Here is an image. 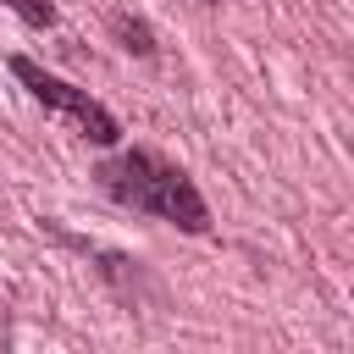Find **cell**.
Wrapping results in <instances>:
<instances>
[{
    "label": "cell",
    "instance_id": "1",
    "mask_svg": "<svg viewBox=\"0 0 354 354\" xmlns=\"http://www.w3.org/2000/svg\"><path fill=\"white\" fill-rule=\"evenodd\" d=\"M100 188L127 205V210H144V216H160L183 232H205L210 227V210H205V194L194 188V177L171 160H160L155 149H122L111 160L94 166Z\"/></svg>",
    "mask_w": 354,
    "mask_h": 354
},
{
    "label": "cell",
    "instance_id": "4",
    "mask_svg": "<svg viewBox=\"0 0 354 354\" xmlns=\"http://www.w3.org/2000/svg\"><path fill=\"white\" fill-rule=\"evenodd\" d=\"M11 343V304H6V293H0V348Z\"/></svg>",
    "mask_w": 354,
    "mask_h": 354
},
{
    "label": "cell",
    "instance_id": "2",
    "mask_svg": "<svg viewBox=\"0 0 354 354\" xmlns=\"http://www.w3.org/2000/svg\"><path fill=\"white\" fill-rule=\"evenodd\" d=\"M11 77L44 105V111H55L77 138H88V144H116L122 138V127H116V116L100 105V100H88V88H72L66 77H55V72H44L39 61H28V55H11Z\"/></svg>",
    "mask_w": 354,
    "mask_h": 354
},
{
    "label": "cell",
    "instance_id": "3",
    "mask_svg": "<svg viewBox=\"0 0 354 354\" xmlns=\"http://www.w3.org/2000/svg\"><path fill=\"white\" fill-rule=\"evenodd\" d=\"M6 6H11L28 28H55V6H50V0H6Z\"/></svg>",
    "mask_w": 354,
    "mask_h": 354
}]
</instances>
